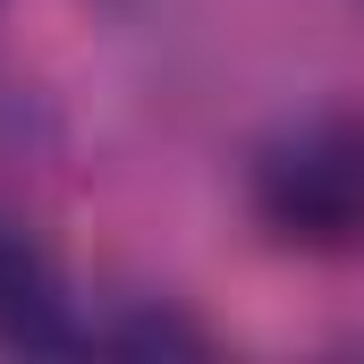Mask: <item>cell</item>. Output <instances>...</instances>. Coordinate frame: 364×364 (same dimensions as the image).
I'll return each mask as SVG.
<instances>
[{"instance_id": "cell-2", "label": "cell", "mask_w": 364, "mask_h": 364, "mask_svg": "<svg viewBox=\"0 0 364 364\" xmlns=\"http://www.w3.org/2000/svg\"><path fill=\"white\" fill-rule=\"evenodd\" d=\"M51 314H60V279L34 255L26 229L0 220V339H51Z\"/></svg>"}, {"instance_id": "cell-1", "label": "cell", "mask_w": 364, "mask_h": 364, "mask_svg": "<svg viewBox=\"0 0 364 364\" xmlns=\"http://www.w3.org/2000/svg\"><path fill=\"white\" fill-rule=\"evenodd\" d=\"M255 212L263 229L305 255H356L364 246V127H296L255 161Z\"/></svg>"}]
</instances>
